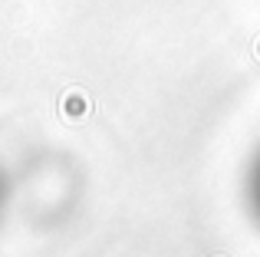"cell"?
<instances>
[{
	"instance_id": "cell-2",
	"label": "cell",
	"mask_w": 260,
	"mask_h": 257,
	"mask_svg": "<svg viewBox=\"0 0 260 257\" xmlns=\"http://www.w3.org/2000/svg\"><path fill=\"white\" fill-rule=\"evenodd\" d=\"M0 201H4V178H0Z\"/></svg>"
},
{
	"instance_id": "cell-1",
	"label": "cell",
	"mask_w": 260,
	"mask_h": 257,
	"mask_svg": "<svg viewBox=\"0 0 260 257\" xmlns=\"http://www.w3.org/2000/svg\"><path fill=\"white\" fill-rule=\"evenodd\" d=\"M247 201H250V211L260 221V152L250 162V172H247Z\"/></svg>"
}]
</instances>
